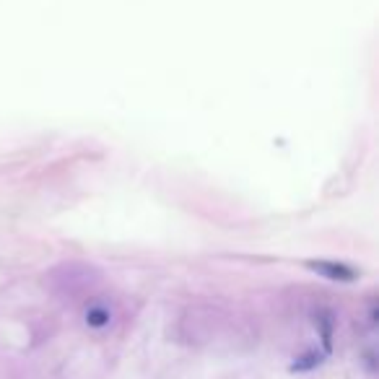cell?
<instances>
[{"label":"cell","instance_id":"6da1fadb","mask_svg":"<svg viewBox=\"0 0 379 379\" xmlns=\"http://www.w3.org/2000/svg\"><path fill=\"white\" fill-rule=\"evenodd\" d=\"M314 271L325 273L327 278H333V281H351L356 273L353 271H346L343 265H325V262H320V265H314Z\"/></svg>","mask_w":379,"mask_h":379},{"label":"cell","instance_id":"3957f363","mask_svg":"<svg viewBox=\"0 0 379 379\" xmlns=\"http://www.w3.org/2000/svg\"><path fill=\"white\" fill-rule=\"evenodd\" d=\"M86 322L91 327H104L109 322V312L107 309H99L97 307V309H91V312L86 314Z\"/></svg>","mask_w":379,"mask_h":379},{"label":"cell","instance_id":"7a4b0ae2","mask_svg":"<svg viewBox=\"0 0 379 379\" xmlns=\"http://www.w3.org/2000/svg\"><path fill=\"white\" fill-rule=\"evenodd\" d=\"M322 364V358H320V353H307V356L296 358L291 364V371H296V374H302V371H312V369H317Z\"/></svg>","mask_w":379,"mask_h":379}]
</instances>
